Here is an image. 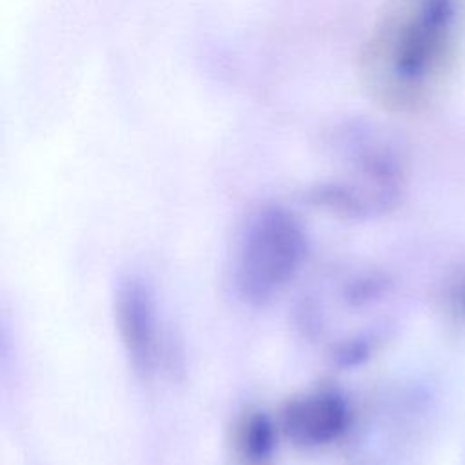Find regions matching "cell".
<instances>
[{
  "label": "cell",
  "mask_w": 465,
  "mask_h": 465,
  "mask_svg": "<svg viewBox=\"0 0 465 465\" xmlns=\"http://www.w3.org/2000/svg\"><path fill=\"white\" fill-rule=\"evenodd\" d=\"M305 258V234L292 214L263 207L240 234L232 263L238 294L249 303H267L296 276Z\"/></svg>",
  "instance_id": "obj_1"
},
{
  "label": "cell",
  "mask_w": 465,
  "mask_h": 465,
  "mask_svg": "<svg viewBox=\"0 0 465 465\" xmlns=\"http://www.w3.org/2000/svg\"><path fill=\"white\" fill-rule=\"evenodd\" d=\"M454 25L452 0H416L383 33L387 74L400 98L416 96L438 71Z\"/></svg>",
  "instance_id": "obj_2"
},
{
  "label": "cell",
  "mask_w": 465,
  "mask_h": 465,
  "mask_svg": "<svg viewBox=\"0 0 465 465\" xmlns=\"http://www.w3.org/2000/svg\"><path fill=\"white\" fill-rule=\"evenodd\" d=\"M113 312L118 338L131 367L147 376L154 371L158 360V320L154 298L149 287L127 276L114 287Z\"/></svg>",
  "instance_id": "obj_3"
},
{
  "label": "cell",
  "mask_w": 465,
  "mask_h": 465,
  "mask_svg": "<svg viewBox=\"0 0 465 465\" xmlns=\"http://www.w3.org/2000/svg\"><path fill=\"white\" fill-rule=\"evenodd\" d=\"M349 423L347 403L340 392L318 389L292 398L282 412V427L296 445L323 447L341 438Z\"/></svg>",
  "instance_id": "obj_4"
},
{
  "label": "cell",
  "mask_w": 465,
  "mask_h": 465,
  "mask_svg": "<svg viewBox=\"0 0 465 465\" xmlns=\"http://www.w3.org/2000/svg\"><path fill=\"white\" fill-rule=\"evenodd\" d=\"M274 445V425L265 414H251L240 423L236 432V450L245 465H265L272 458Z\"/></svg>",
  "instance_id": "obj_5"
}]
</instances>
